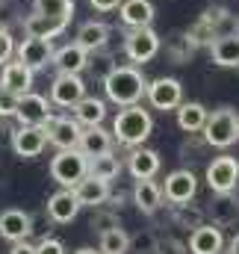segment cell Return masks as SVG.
Segmentation results:
<instances>
[{
    "mask_svg": "<svg viewBox=\"0 0 239 254\" xmlns=\"http://www.w3.org/2000/svg\"><path fill=\"white\" fill-rule=\"evenodd\" d=\"M9 254H36V246H30L27 240H21V243H12V252Z\"/></svg>",
    "mask_w": 239,
    "mask_h": 254,
    "instance_id": "cell-43",
    "label": "cell"
},
{
    "mask_svg": "<svg viewBox=\"0 0 239 254\" xmlns=\"http://www.w3.org/2000/svg\"><path fill=\"white\" fill-rule=\"evenodd\" d=\"M62 30H65V24L48 18V15H42V12H33V15L24 18V33L27 36H36V39H54V36H60Z\"/></svg>",
    "mask_w": 239,
    "mask_h": 254,
    "instance_id": "cell-29",
    "label": "cell"
},
{
    "mask_svg": "<svg viewBox=\"0 0 239 254\" xmlns=\"http://www.w3.org/2000/svg\"><path fill=\"white\" fill-rule=\"evenodd\" d=\"M210 57L222 68H239V33H225L210 42Z\"/></svg>",
    "mask_w": 239,
    "mask_h": 254,
    "instance_id": "cell-20",
    "label": "cell"
},
{
    "mask_svg": "<svg viewBox=\"0 0 239 254\" xmlns=\"http://www.w3.org/2000/svg\"><path fill=\"white\" fill-rule=\"evenodd\" d=\"M175 113H178V127L183 133H201L207 125V116H210L207 107L198 101H183Z\"/></svg>",
    "mask_w": 239,
    "mask_h": 254,
    "instance_id": "cell-27",
    "label": "cell"
},
{
    "mask_svg": "<svg viewBox=\"0 0 239 254\" xmlns=\"http://www.w3.org/2000/svg\"><path fill=\"white\" fill-rule=\"evenodd\" d=\"M219 254H231V252H219Z\"/></svg>",
    "mask_w": 239,
    "mask_h": 254,
    "instance_id": "cell-46",
    "label": "cell"
},
{
    "mask_svg": "<svg viewBox=\"0 0 239 254\" xmlns=\"http://www.w3.org/2000/svg\"><path fill=\"white\" fill-rule=\"evenodd\" d=\"M145 98H148V104L154 110L169 113V110H178L180 104H183V86H180V80H175V77H157V80L148 83Z\"/></svg>",
    "mask_w": 239,
    "mask_h": 254,
    "instance_id": "cell-7",
    "label": "cell"
},
{
    "mask_svg": "<svg viewBox=\"0 0 239 254\" xmlns=\"http://www.w3.org/2000/svg\"><path fill=\"white\" fill-rule=\"evenodd\" d=\"M86 157H98V154H107V151H113V133L110 130H104L101 125L95 127H83V133H80V145H77Z\"/></svg>",
    "mask_w": 239,
    "mask_h": 254,
    "instance_id": "cell-26",
    "label": "cell"
},
{
    "mask_svg": "<svg viewBox=\"0 0 239 254\" xmlns=\"http://www.w3.org/2000/svg\"><path fill=\"white\" fill-rule=\"evenodd\" d=\"M89 175L110 184V181H116V178L121 175V160L113 154V151L98 154V157H89Z\"/></svg>",
    "mask_w": 239,
    "mask_h": 254,
    "instance_id": "cell-30",
    "label": "cell"
},
{
    "mask_svg": "<svg viewBox=\"0 0 239 254\" xmlns=\"http://www.w3.org/2000/svg\"><path fill=\"white\" fill-rule=\"evenodd\" d=\"M92 3V9H98V12H113V9H119L121 0H89Z\"/></svg>",
    "mask_w": 239,
    "mask_h": 254,
    "instance_id": "cell-42",
    "label": "cell"
},
{
    "mask_svg": "<svg viewBox=\"0 0 239 254\" xmlns=\"http://www.w3.org/2000/svg\"><path fill=\"white\" fill-rule=\"evenodd\" d=\"M237 139H239V130H237Z\"/></svg>",
    "mask_w": 239,
    "mask_h": 254,
    "instance_id": "cell-47",
    "label": "cell"
},
{
    "mask_svg": "<svg viewBox=\"0 0 239 254\" xmlns=\"http://www.w3.org/2000/svg\"><path fill=\"white\" fill-rule=\"evenodd\" d=\"M101 254H127L130 252V234H124L121 228H113V231H104L101 234V246H98Z\"/></svg>",
    "mask_w": 239,
    "mask_h": 254,
    "instance_id": "cell-33",
    "label": "cell"
},
{
    "mask_svg": "<svg viewBox=\"0 0 239 254\" xmlns=\"http://www.w3.org/2000/svg\"><path fill=\"white\" fill-rule=\"evenodd\" d=\"M74 254H101V252H95V249H77Z\"/></svg>",
    "mask_w": 239,
    "mask_h": 254,
    "instance_id": "cell-45",
    "label": "cell"
},
{
    "mask_svg": "<svg viewBox=\"0 0 239 254\" xmlns=\"http://www.w3.org/2000/svg\"><path fill=\"white\" fill-rule=\"evenodd\" d=\"M77 213H80V201H77L74 190H60L48 198V216H51V222L68 225V222L77 219Z\"/></svg>",
    "mask_w": 239,
    "mask_h": 254,
    "instance_id": "cell-17",
    "label": "cell"
},
{
    "mask_svg": "<svg viewBox=\"0 0 239 254\" xmlns=\"http://www.w3.org/2000/svg\"><path fill=\"white\" fill-rule=\"evenodd\" d=\"M71 110H74V119L83 127L104 125V119H107V101L104 98H95V95H83Z\"/></svg>",
    "mask_w": 239,
    "mask_h": 254,
    "instance_id": "cell-24",
    "label": "cell"
},
{
    "mask_svg": "<svg viewBox=\"0 0 239 254\" xmlns=\"http://www.w3.org/2000/svg\"><path fill=\"white\" fill-rule=\"evenodd\" d=\"M207 178V187L216 192H234L239 184V160L231 154H222V157H213V163L207 166L204 172Z\"/></svg>",
    "mask_w": 239,
    "mask_h": 254,
    "instance_id": "cell-6",
    "label": "cell"
},
{
    "mask_svg": "<svg viewBox=\"0 0 239 254\" xmlns=\"http://www.w3.org/2000/svg\"><path fill=\"white\" fill-rule=\"evenodd\" d=\"M15 110H18V95H12V92L0 89V119L15 116Z\"/></svg>",
    "mask_w": 239,
    "mask_h": 254,
    "instance_id": "cell-38",
    "label": "cell"
},
{
    "mask_svg": "<svg viewBox=\"0 0 239 254\" xmlns=\"http://www.w3.org/2000/svg\"><path fill=\"white\" fill-rule=\"evenodd\" d=\"M30 231H33L30 213H24V210H18V207H9V210L0 213V237H3V240L21 243V240L30 237Z\"/></svg>",
    "mask_w": 239,
    "mask_h": 254,
    "instance_id": "cell-15",
    "label": "cell"
},
{
    "mask_svg": "<svg viewBox=\"0 0 239 254\" xmlns=\"http://www.w3.org/2000/svg\"><path fill=\"white\" fill-rule=\"evenodd\" d=\"M36 12H42V15L68 27L74 18V0H36Z\"/></svg>",
    "mask_w": 239,
    "mask_h": 254,
    "instance_id": "cell-31",
    "label": "cell"
},
{
    "mask_svg": "<svg viewBox=\"0 0 239 254\" xmlns=\"http://www.w3.org/2000/svg\"><path fill=\"white\" fill-rule=\"evenodd\" d=\"M195 42L189 39V33L186 30H178V33H172L169 39H166V51H169V57L175 60V63H183V60H189L192 54H195Z\"/></svg>",
    "mask_w": 239,
    "mask_h": 254,
    "instance_id": "cell-32",
    "label": "cell"
},
{
    "mask_svg": "<svg viewBox=\"0 0 239 254\" xmlns=\"http://www.w3.org/2000/svg\"><path fill=\"white\" fill-rule=\"evenodd\" d=\"M42 127H45V133H48V142H51L54 148H60V151L80 145L83 125H80L77 119H71V116H51Z\"/></svg>",
    "mask_w": 239,
    "mask_h": 254,
    "instance_id": "cell-8",
    "label": "cell"
},
{
    "mask_svg": "<svg viewBox=\"0 0 239 254\" xmlns=\"http://www.w3.org/2000/svg\"><path fill=\"white\" fill-rule=\"evenodd\" d=\"M210 216H213V225L219 228H231L239 222V198L234 192H219L210 204Z\"/></svg>",
    "mask_w": 239,
    "mask_h": 254,
    "instance_id": "cell-22",
    "label": "cell"
},
{
    "mask_svg": "<svg viewBox=\"0 0 239 254\" xmlns=\"http://www.w3.org/2000/svg\"><path fill=\"white\" fill-rule=\"evenodd\" d=\"M89 175V157L80 148H65L51 160V178L62 190H74Z\"/></svg>",
    "mask_w": 239,
    "mask_h": 254,
    "instance_id": "cell-3",
    "label": "cell"
},
{
    "mask_svg": "<svg viewBox=\"0 0 239 254\" xmlns=\"http://www.w3.org/2000/svg\"><path fill=\"white\" fill-rule=\"evenodd\" d=\"M12 54H15V39L6 27H0V68L12 60Z\"/></svg>",
    "mask_w": 239,
    "mask_h": 254,
    "instance_id": "cell-37",
    "label": "cell"
},
{
    "mask_svg": "<svg viewBox=\"0 0 239 254\" xmlns=\"http://www.w3.org/2000/svg\"><path fill=\"white\" fill-rule=\"evenodd\" d=\"M83 51H101V48H107V42H110V27L104 24V21H86L80 30H77V39H74Z\"/></svg>",
    "mask_w": 239,
    "mask_h": 254,
    "instance_id": "cell-28",
    "label": "cell"
},
{
    "mask_svg": "<svg viewBox=\"0 0 239 254\" xmlns=\"http://www.w3.org/2000/svg\"><path fill=\"white\" fill-rule=\"evenodd\" d=\"M33 74L36 71H30L21 60H9V63L3 65V71H0V86L6 92H12V95L21 98V95L33 92Z\"/></svg>",
    "mask_w": 239,
    "mask_h": 254,
    "instance_id": "cell-14",
    "label": "cell"
},
{
    "mask_svg": "<svg viewBox=\"0 0 239 254\" xmlns=\"http://www.w3.org/2000/svg\"><path fill=\"white\" fill-rule=\"evenodd\" d=\"M12 151L18 154V157H27V160H33V157H39L42 151H45V145H48V133H45V127L42 125H21L18 130H12Z\"/></svg>",
    "mask_w": 239,
    "mask_h": 254,
    "instance_id": "cell-10",
    "label": "cell"
},
{
    "mask_svg": "<svg viewBox=\"0 0 239 254\" xmlns=\"http://www.w3.org/2000/svg\"><path fill=\"white\" fill-rule=\"evenodd\" d=\"M92 228H95L98 234H104V231L121 228V222H119V216H116V213H110V210H101V207H95V216H92Z\"/></svg>",
    "mask_w": 239,
    "mask_h": 254,
    "instance_id": "cell-36",
    "label": "cell"
},
{
    "mask_svg": "<svg viewBox=\"0 0 239 254\" xmlns=\"http://www.w3.org/2000/svg\"><path fill=\"white\" fill-rule=\"evenodd\" d=\"M86 68L95 74V77H107L113 68H116V63H113V54H107V48H101V51H92L89 54V63H86Z\"/></svg>",
    "mask_w": 239,
    "mask_h": 254,
    "instance_id": "cell-34",
    "label": "cell"
},
{
    "mask_svg": "<svg viewBox=\"0 0 239 254\" xmlns=\"http://www.w3.org/2000/svg\"><path fill=\"white\" fill-rule=\"evenodd\" d=\"M154 254H183V246L175 240H157V252Z\"/></svg>",
    "mask_w": 239,
    "mask_h": 254,
    "instance_id": "cell-41",
    "label": "cell"
},
{
    "mask_svg": "<svg viewBox=\"0 0 239 254\" xmlns=\"http://www.w3.org/2000/svg\"><path fill=\"white\" fill-rule=\"evenodd\" d=\"M154 133V119L148 110H142L139 104H130V107H121L119 116L113 119V139H119L121 145L127 148H136V145H145V139Z\"/></svg>",
    "mask_w": 239,
    "mask_h": 254,
    "instance_id": "cell-2",
    "label": "cell"
},
{
    "mask_svg": "<svg viewBox=\"0 0 239 254\" xmlns=\"http://www.w3.org/2000/svg\"><path fill=\"white\" fill-rule=\"evenodd\" d=\"M127 169H130V175H133L136 181H148V178H154V175L160 172V154L151 151V148L136 145V148L130 151V157H127Z\"/></svg>",
    "mask_w": 239,
    "mask_h": 254,
    "instance_id": "cell-19",
    "label": "cell"
},
{
    "mask_svg": "<svg viewBox=\"0 0 239 254\" xmlns=\"http://www.w3.org/2000/svg\"><path fill=\"white\" fill-rule=\"evenodd\" d=\"M15 119L21 125H45L51 119V104L45 95H36V92H27L18 98V110H15Z\"/></svg>",
    "mask_w": 239,
    "mask_h": 254,
    "instance_id": "cell-13",
    "label": "cell"
},
{
    "mask_svg": "<svg viewBox=\"0 0 239 254\" xmlns=\"http://www.w3.org/2000/svg\"><path fill=\"white\" fill-rule=\"evenodd\" d=\"M133 204H136L145 216H154V213L160 210V204H163V187L154 184V178L136 181V187H133Z\"/></svg>",
    "mask_w": 239,
    "mask_h": 254,
    "instance_id": "cell-25",
    "label": "cell"
},
{
    "mask_svg": "<svg viewBox=\"0 0 239 254\" xmlns=\"http://www.w3.org/2000/svg\"><path fill=\"white\" fill-rule=\"evenodd\" d=\"M86 95V83L80 74H57L51 83V104L57 107H74L80 98Z\"/></svg>",
    "mask_w": 239,
    "mask_h": 254,
    "instance_id": "cell-12",
    "label": "cell"
},
{
    "mask_svg": "<svg viewBox=\"0 0 239 254\" xmlns=\"http://www.w3.org/2000/svg\"><path fill=\"white\" fill-rule=\"evenodd\" d=\"M18 60L27 65L30 71H42L54 63V39H36V36H27L18 48Z\"/></svg>",
    "mask_w": 239,
    "mask_h": 254,
    "instance_id": "cell-9",
    "label": "cell"
},
{
    "mask_svg": "<svg viewBox=\"0 0 239 254\" xmlns=\"http://www.w3.org/2000/svg\"><path fill=\"white\" fill-rule=\"evenodd\" d=\"M178 213H175V222L183 225V228H198V225H204V210L201 207H189V204H178L175 207Z\"/></svg>",
    "mask_w": 239,
    "mask_h": 254,
    "instance_id": "cell-35",
    "label": "cell"
},
{
    "mask_svg": "<svg viewBox=\"0 0 239 254\" xmlns=\"http://www.w3.org/2000/svg\"><path fill=\"white\" fill-rule=\"evenodd\" d=\"M104 92H107V101H113L119 107H130V104H139L145 98L148 80L136 65H116L104 77Z\"/></svg>",
    "mask_w": 239,
    "mask_h": 254,
    "instance_id": "cell-1",
    "label": "cell"
},
{
    "mask_svg": "<svg viewBox=\"0 0 239 254\" xmlns=\"http://www.w3.org/2000/svg\"><path fill=\"white\" fill-rule=\"evenodd\" d=\"M0 89H3V86H0Z\"/></svg>",
    "mask_w": 239,
    "mask_h": 254,
    "instance_id": "cell-48",
    "label": "cell"
},
{
    "mask_svg": "<svg viewBox=\"0 0 239 254\" xmlns=\"http://www.w3.org/2000/svg\"><path fill=\"white\" fill-rule=\"evenodd\" d=\"M231 254H239V234L231 240Z\"/></svg>",
    "mask_w": 239,
    "mask_h": 254,
    "instance_id": "cell-44",
    "label": "cell"
},
{
    "mask_svg": "<svg viewBox=\"0 0 239 254\" xmlns=\"http://www.w3.org/2000/svg\"><path fill=\"white\" fill-rule=\"evenodd\" d=\"M130 246H136L142 254H154L157 252V237L154 234H139V237H130Z\"/></svg>",
    "mask_w": 239,
    "mask_h": 254,
    "instance_id": "cell-39",
    "label": "cell"
},
{
    "mask_svg": "<svg viewBox=\"0 0 239 254\" xmlns=\"http://www.w3.org/2000/svg\"><path fill=\"white\" fill-rule=\"evenodd\" d=\"M192 254H219L225 249V237H222V228L219 225H198L192 234H189V246Z\"/></svg>",
    "mask_w": 239,
    "mask_h": 254,
    "instance_id": "cell-16",
    "label": "cell"
},
{
    "mask_svg": "<svg viewBox=\"0 0 239 254\" xmlns=\"http://www.w3.org/2000/svg\"><path fill=\"white\" fill-rule=\"evenodd\" d=\"M237 130H239V113L231 107H222L216 113L207 116V125H204V142L213 145V148H231L237 142Z\"/></svg>",
    "mask_w": 239,
    "mask_h": 254,
    "instance_id": "cell-4",
    "label": "cell"
},
{
    "mask_svg": "<svg viewBox=\"0 0 239 254\" xmlns=\"http://www.w3.org/2000/svg\"><path fill=\"white\" fill-rule=\"evenodd\" d=\"M198 195V178L189 172V169H178V172H172L169 178H166V184H163V198L169 201V204H189L192 198Z\"/></svg>",
    "mask_w": 239,
    "mask_h": 254,
    "instance_id": "cell-11",
    "label": "cell"
},
{
    "mask_svg": "<svg viewBox=\"0 0 239 254\" xmlns=\"http://www.w3.org/2000/svg\"><path fill=\"white\" fill-rule=\"evenodd\" d=\"M160 45H163V39L154 27H136L124 39V54L133 65H145L160 54Z\"/></svg>",
    "mask_w": 239,
    "mask_h": 254,
    "instance_id": "cell-5",
    "label": "cell"
},
{
    "mask_svg": "<svg viewBox=\"0 0 239 254\" xmlns=\"http://www.w3.org/2000/svg\"><path fill=\"white\" fill-rule=\"evenodd\" d=\"M86 63H89V51H83L74 42V45H65L60 51H54V63L51 65H57L60 74H83Z\"/></svg>",
    "mask_w": 239,
    "mask_h": 254,
    "instance_id": "cell-23",
    "label": "cell"
},
{
    "mask_svg": "<svg viewBox=\"0 0 239 254\" xmlns=\"http://www.w3.org/2000/svg\"><path fill=\"white\" fill-rule=\"evenodd\" d=\"M36 254H65V246H62L60 240H51V237H45V240L36 246Z\"/></svg>",
    "mask_w": 239,
    "mask_h": 254,
    "instance_id": "cell-40",
    "label": "cell"
},
{
    "mask_svg": "<svg viewBox=\"0 0 239 254\" xmlns=\"http://www.w3.org/2000/svg\"><path fill=\"white\" fill-rule=\"evenodd\" d=\"M119 15H121V24L136 30V27H151L154 24V3L151 0H121L119 6Z\"/></svg>",
    "mask_w": 239,
    "mask_h": 254,
    "instance_id": "cell-18",
    "label": "cell"
},
{
    "mask_svg": "<svg viewBox=\"0 0 239 254\" xmlns=\"http://www.w3.org/2000/svg\"><path fill=\"white\" fill-rule=\"evenodd\" d=\"M74 195L80 201V207H104L110 201V184L107 181H98L92 175H86L77 187H74Z\"/></svg>",
    "mask_w": 239,
    "mask_h": 254,
    "instance_id": "cell-21",
    "label": "cell"
}]
</instances>
